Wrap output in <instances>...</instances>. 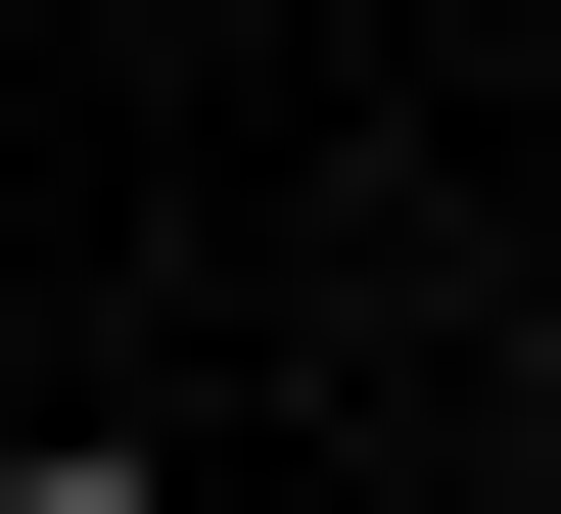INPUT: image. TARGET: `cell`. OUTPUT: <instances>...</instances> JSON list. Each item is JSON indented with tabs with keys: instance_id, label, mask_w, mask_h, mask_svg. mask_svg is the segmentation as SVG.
<instances>
[{
	"instance_id": "cell-1",
	"label": "cell",
	"mask_w": 561,
	"mask_h": 514,
	"mask_svg": "<svg viewBox=\"0 0 561 514\" xmlns=\"http://www.w3.org/2000/svg\"><path fill=\"white\" fill-rule=\"evenodd\" d=\"M0 514H187V468H140V421H0Z\"/></svg>"
},
{
	"instance_id": "cell-2",
	"label": "cell",
	"mask_w": 561,
	"mask_h": 514,
	"mask_svg": "<svg viewBox=\"0 0 561 514\" xmlns=\"http://www.w3.org/2000/svg\"><path fill=\"white\" fill-rule=\"evenodd\" d=\"M515 468H561V281H515Z\"/></svg>"
}]
</instances>
